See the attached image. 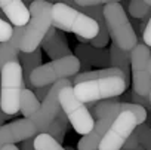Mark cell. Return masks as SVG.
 <instances>
[{
  "instance_id": "6da1fadb",
  "label": "cell",
  "mask_w": 151,
  "mask_h": 150,
  "mask_svg": "<svg viewBox=\"0 0 151 150\" xmlns=\"http://www.w3.org/2000/svg\"><path fill=\"white\" fill-rule=\"evenodd\" d=\"M52 27L56 30L74 33L77 34V37H82L89 43L98 36L99 31L96 21L64 2H56L52 5Z\"/></svg>"
},
{
  "instance_id": "7a4b0ae2",
  "label": "cell",
  "mask_w": 151,
  "mask_h": 150,
  "mask_svg": "<svg viewBox=\"0 0 151 150\" xmlns=\"http://www.w3.org/2000/svg\"><path fill=\"white\" fill-rule=\"evenodd\" d=\"M30 21L24 27V36L19 45L21 52L30 54L40 48L45 36L52 27V3L34 0L30 5Z\"/></svg>"
},
{
  "instance_id": "3957f363",
  "label": "cell",
  "mask_w": 151,
  "mask_h": 150,
  "mask_svg": "<svg viewBox=\"0 0 151 150\" xmlns=\"http://www.w3.org/2000/svg\"><path fill=\"white\" fill-rule=\"evenodd\" d=\"M104 21L108 30V36L117 48L130 52L138 45L135 28L130 24L120 2L113 0L104 5Z\"/></svg>"
},
{
  "instance_id": "277c9868",
  "label": "cell",
  "mask_w": 151,
  "mask_h": 150,
  "mask_svg": "<svg viewBox=\"0 0 151 150\" xmlns=\"http://www.w3.org/2000/svg\"><path fill=\"white\" fill-rule=\"evenodd\" d=\"M24 76L19 61H12L0 68V107L6 116L19 112Z\"/></svg>"
},
{
  "instance_id": "5b68a950",
  "label": "cell",
  "mask_w": 151,
  "mask_h": 150,
  "mask_svg": "<svg viewBox=\"0 0 151 150\" xmlns=\"http://www.w3.org/2000/svg\"><path fill=\"white\" fill-rule=\"evenodd\" d=\"M122 112H123V103H119L117 98L96 103L92 112V116L96 117L95 126L89 135L80 138V141L77 143V149L79 150H98L99 141L102 140V137L111 126V123L116 120V117Z\"/></svg>"
},
{
  "instance_id": "8992f818",
  "label": "cell",
  "mask_w": 151,
  "mask_h": 150,
  "mask_svg": "<svg viewBox=\"0 0 151 150\" xmlns=\"http://www.w3.org/2000/svg\"><path fill=\"white\" fill-rule=\"evenodd\" d=\"M73 89L77 100H80L83 104H91L111 100L124 94L127 89V83L120 76H111L77 83L76 86H73Z\"/></svg>"
},
{
  "instance_id": "52a82bcc",
  "label": "cell",
  "mask_w": 151,
  "mask_h": 150,
  "mask_svg": "<svg viewBox=\"0 0 151 150\" xmlns=\"http://www.w3.org/2000/svg\"><path fill=\"white\" fill-rule=\"evenodd\" d=\"M80 59L76 55H70L61 59H55L46 64H42L37 70H34L30 76V82L33 88L50 86L59 80L70 79L80 71Z\"/></svg>"
},
{
  "instance_id": "ba28073f",
  "label": "cell",
  "mask_w": 151,
  "mask_h": 150,
  "mask_svg": "<svg viewBox=\"0 0 151 150\" xmlns=\"http://www.w3.org/2000/svg\"><path fill=\"white\" fill-rule=\"evenodd\" d=\"M59 106L61 110L65 113L68 123H71V126L77 134L86 137L92 132L95 126V119L89 112L88 106L76 98L73 86L64 88L59 92Z\"/></svg>"
},
{
  "instance_id": "9c48e42d",
  "label": "cell",
  "mask_w": 151,
  "mask_h": 150,
  "mask_svg": "<svg viewBox=\"0 0 151 150\" xmlns=\"http://www.w3.org/2000/svg\"><path fill=\"white\" fill-rule=\"evenodd\" d=\"M151 52L144 43H138L130 51V80L132 92L141 97H150L151 94V74L148 73V61Z\"/></svg>"
},
{
  "instance_id": "30bf717a",
  "label": "cell",
  "mask_w": 151,
  "mask_h": 150,
  "mask_svg": "<svg viewBox=\"0 0 151 150\" xmlns=\"http://www.w3.org/2000/svg\"><path fill=\"white\" fill-rule=\"evenodd\" d=\"M138 126L136 117L132 112H122L116 120L111 123L102 140L99 141L98 150H122L127 138L133 134L135 128Z\"/></svg>"
},
{
  "instance_id": "8fae6325",
  "label": "cell",
  "mask_w": 151,
  "mask_h": 150,
  "mask_svg": "<svg viewBox=\"0 0 151 150\" xmlns=\"http://www.w3.org/2000/svg\"><path fill=\"white\" fill-rule=\"evenodd\" d=\"M68 86H71V80L70 79H64V80H59V82H56V83L52 85L49 94L46 95V98L40 104V110L30 120L36 126L37 135L47 132L50 123L55 120V117L58 116V113L61 110V106H59V92L64 88H68Z\"/></svg>"
},
{
  "instance_id": "7c38bea8",
  "label": "cell",
  "mask_w": 151,
  "mask_h": 150,
  "mask_svg": "<svg viewBox=\"0 0 151 150\" xmlns=\"http://www.w3.org/2000/svg\"><path fill=\"white\" fill-rule=\"evenodd\" d=\"M36 137H37L36 126L24 117L0 126V147L8 144H15L19 141L22 143L25 140L36 138Z\"/></svg>"
},
{
  "instance_id": "4fadbf2b",
  "label": "cell",
  "mask_w": 151,
  "mask_h": 150,
  "mask_svg": "<svg viewBox=\"0 0 151 150\" xmlns=\"http://www.w3.org/2000/svg\"><path fill=\"white\" fill-rule=\"evenodd\" d=\"M42 48H43V51H46V54L49 55V58L52 61L73 55L70 51L67 37L61 31H58L55 27L49 28L47 34L45 36V39L42 42Z\"/></svg>"
},
{
  "instance_id": "5bb4252c",
  "label": "cell",
  "mask_w": 151,
  "mask_h": 150,
  "mask_svg": "<svg viewBox=\"0 0 151 150\" xmlns=\"http://www.w3.org/2000/svg\"><path fill=\"white\" fill-rule=\"evenodd\" d=\"M0 9L15 27H25L31 17L30 9L21 0H0Z\"/></svg>"
},
{
  "instance_id": "9a60e30c",
  "label": "cell",
  "mask_w": 151,
  "mask_h": 150,
  "mask_svg": "<svg viewBox=\"0 0 151 150\" xmlns=\"http://www.w3.org/2000/svg\"><path fill=\"white\" fill-rule=\"evenodd\" d=\"M76 57L82 62L110 68V52L107 49H98L89 43H79L76 46Z\"/></svg>"
},
{
  "instance_id": "2e32d148",
  "label": "cell",
  "mask_w": 151,
  "mask_h": 150,
  "mask_svg": "<svg viewBox=\"0 0 151 150\" xmlns=\"http://www.w3.org/2000/svg\"><path fill=\"white\" fill-rule=\"evenodd\" d=\"M22 36H24V27H14L12 37L5 43H0V68L8 62L19 61V54H21L19 45Z\"/></svg>"
},
{
  "instance_id": "e0dca14e",
  "label": "cell",
  "mask_w": 151,
  "mask_h": 150,
  "mask_svg": "<svg viewBox=\"0 0 151 150\" xmlns=\"http://www.w3.org/2000/svg\"><path fill=\"white\" fill-rule=\"evenodd\" d=\"M108 52H110V67L120 70L124 76L126 83L129 85V80H130V52L122 51L114 43H111V48L108 49Z\"/></svg>"
},
{
  "instance_id": "ac0fdd59",
  "label": "cell",
  "mask_w": 151,
  "mask_h": 150,
  "mask_svg": "<svg viewBox=\"0 0 151 150\" xmlns=\"http://www.w3.org/2000/svg\"><path fill=\"white\" fill-rule=\"evenodd\" d=\"M19 64H21V68H22V76H24V80L28 86L30 91H33V85L30 82V76L34 70H37L40 65H42V51L40 48L36 49L34 52H30V54H25V52H21L19 54Z\"/></svg>"
},
{
  "instance_id": "d6986e66",
  "label": "cell",
  "mask_w": 151,
  "mask_h": 150,
  "mask_svg": "<svg viewBox=\"0 0 151 150\" xmlns=\"http://www.w3.org/2000/svg\"><path fill=\"white\" fill-rule=\"evenodd\" d=\"M40 101L36 98L34 92L30 91L28 88H24L22 89V94H21V104H19V112L24 114V119L27 120H31L37 112L40 110Z\"/></svg>"
},
{
  "instance_id": "ffe728a7",
  "label": "cell",
  "mask_w": 151,
  "mask_h": 150,
  "mask_svg": "<svg viewBox=\"0 0 151 150\" xmlns=\"http://www.w3.org/2000/svg\"><path fill=\"white\" fill-rule=\"evenodd\" d=\"M67 125H68V119H67L65 113L62 110H59L58 116L50 123V126H49V129H47L46 134H49L55 141H58L61 144L64 141V137H65V132H67Z\"/></svg>"
},
{
  "instance_id": "44dd1931",
  "label": "cell",
  "mask_w": 151,
  "mask_h": 150,
  "mask_svg": "<svg viewBox=\"0 0 151 150\" xmlns=\"http://www.w3.org/2000/svg\"><path fill=\"white\" fill-rule=\"evenodd\" d=\"M129 15L133 20H148L151 15V6L148 5V0H132L127 6Z\"/></svg>"
},
{
  "instance_id": "7402d4cb",
  "label": "cell",
  "mask_w": 151,
  "mask_h": 150,
  "mask_svg": "<svg viewBox=\"0 0 151 150\" xmlns=\"http://www.w3.org/2000/svg\"><path fill=\"white\" fill-rule=\"evenodd\" d=\"M34 149L36 150H67L58 141H55L49 134H39L34 138Z\"/></svg>"
},
{
  "instance_id": "603a6c76",
  "label": "cell",
  "mask_w": 151,
  "mask_h": 150,
  "mask_svg": "<svg viewBox=\"0 0 151 150\" xmlns=\"http://www.w3.org/2000/svg\"><path fill=\"white\" fill-rule=\"evenodd\" d=\"M96 24H98V27H99L98 36H96L95 39H92L89 45H92L93 48H98V49H104V48L108 45V40H110V36H108V30H107L104 17L99 18V20L96 21Z\"/></svg>"
},
{
  "instance_id": "cb8c5ba5",
  "label": "cell",
  "mask_w": 151,
  "mask_h": 150,
  "mask_svg": "<svg viewBox=\"0 0 151 150\" xmlns=\"http://www.w3.org/2000/svg\"><path fill=\"white\" fill-rule=\"evenodd\" d=\"M133 134L136 135L139 144L144 147V150H151V126H148L147 123L138 125L133 131Z\"/></svg>"
},
{
  "instance_id": "d4e9b609",
  "label": "cell",
  "mask_w": 151,
  "mask_h": 150,
  "mask_svg": "<svg viewBox=\"0 0 151 150\" xmlns=\"http://www.w3.org/2000/svg\"><path fill=\"white\" fill-rule=\"evenodd\" d=\"M12 33H14V27L11 25V22L0 18V43L8 42L12 37Z\"/></svg>"
},
{
  "instance_id": "484cf974",
  "label": "cell",
  "mask_w": 151,
  "mask_h": 150,
  "mask_svg": "<svg viewBox=\"0 0 151 150\" xmlns=\"http://www.w3.org/2000/svg\"><path fill=\"white\" fill-rule=\"evenodd\" d=\"M129 98H130V101H127V103L138 104V106L144 107L145 110H147L148 107H151V106H150V97H141V95H138V94H135V92H130Z\"/></svg>"
},
{
  "instance_id": "4316f807",
  "label": "cell",
  "mask_w": 151,
  "mask_h": 150,
  "mask_svg": "<svg viewBox=\"0 0 151 150\" xmlns=\"http://www.w3.org/2000/svg\"><path fill=\"white\" fill-rule=\"evenodd\" d=\"M107 2L105 0H76L73 5L79 6V8H92V6H104Z\"/></svg>"
},
{
  "instance_id": "83f0119b",
  "label": "cell",
  "mask_w": 151,
  "mask_h": 150,
  "mask_svg": "<svg viewBox=\"0 0 151 150\" xmlns=\"http://www.w3.org/2000/svg\"><path fill=\"white\" fill-rule=\"evenodd\" d=\"M142 40H144V45L151 48V15L147 21V25L144 28V33H142Z\"/></svg>"
},
{
  "instance_id": "f1b7e54d",
  "label": "cell",
  "mask_w": 151,
  "mask_h": 150,
  "mask_svg": "<svg viewBox=\"0 0 151 150\" xmlns=\"http://www.w3.org/2000/svg\"><path fill=\"white\" fill-rule=\"evenodd\" d=\"M50 88H52V85L50 86H42V88H36L33 92H34V95H36V98L42 103L45 98H46V95L49 94V91H50Z\"/></svg>"
},
{
  "instance_id": "f546056e",
  "label": "cell",
  "mask_w": 151,
  "mask_h": 150,
  "mask_svg": "<svg viewBox=\"0 0 151 150\" xmlns=\"http://www.w3.org/2000/svg\"><path fill=\"white\" fill-rule=\"evenodd\" d=\"M139 146H141V144H139V141H138L136 135H135V134H132V135L127 138V141L124 143L123 149H124V150H132V149H136V147H139Z\"/></svg>"
},
{
  "instance_id": "4dcf8cb0",
  "label": "cell",
  "mask_w": 151,
  "mask_h": 150,
  "mask_svg": "<svg viewBox=\"0 0 151 150\" xmlns=\"http://www.w3.org/2000/svg\"><path fill=\"white\" fill-rule=\"evenodd\" d=\"M19 150H36V149H34V138H30V140L22 141Z\"/></svg>"
},
{
  "instance_id": "1f68e13d",
  "label": "cell",
  "mask_w": 151,
  "mask_h": 150,
  "mask_svg": "<svg viewBox=\"0 0 151 150\" xmlns=\"http://www.w3.org/2000/svg\"><path fill=\"white\" fill-rule=\"evenodd\" d=\"M2 150H19V149L17 146H14V144H8V146H3Z\"/></svg>"
},
{
  "instance_id": "d6a6232c",
  "label": "cell",
  "mask_w": 151,
  "mask_h": 150,
  "mask_svg": "<svg viewBox=\"0 0 151 150\" xmlns=\"http://www.w3.org/2000/svg\"><path fill=\"white\" fill-rule=\"evenodd\" d=\"M8 117H11V116H6V114L2 112V107H0V126H2V122H3L5 119H8Z\"/></svg>"
},
{
  "instance_id": "836d02e7",
  "label": "cell",
  "mask_w": 151,
  "mask_h": 150,
  "mask_svg": "<svg viewBox=\"0 0 151 150\" xmlns=\"http://www.w3.org/2000/svg\"><path fill=\"white\" fill-rule=\"evenodd\" d=\"M122 150H124V149H122ZM132 150H144V147H142V146H139V147H136V149H132Z\"/></svg>"
},
{
  "instance_id": "e575fe53",
  "label": "cell",
  "mask_w": 151,
  "mask_h": 150,
  "mask_svg": "<svg viewBox=\"0 0 151 150\" xmlns=\"http://www.w3.org/2000/svg\"><path fill=\"white\" fill-rule=\"evenodd\" d=\"M3 17H5V14L2 12V9H0V18H2V20H3Z\"/></svg>"
},
{
  "instance_id": "d590c367",
  "label": "cell",
  "mask_w": 151,
  "mask_h": 150,
  "mask_svg": "<svg viewBox=\"0 0 151 150\" xmlns=\"http://www.w3.org/2000/svg\"><path fill=\"white\" fill-rule=\"evenodd\" d=\"M150 106H151V94H150Z\"/></svg>"
},
{
  "instance_id": "8d00e7d4",
  "label": "cell",
  "mask_w": 151,
  "mask_h": 150,
  "mask_svg": "<svg viewBox=\"0 0 151 150\" xmlns=\"http://www.w3.org/2000/svg\"><path fill=\"white\" fill-rule=\"evenodd\" d=\"M0 150H2V147H0Z\"/></svg>"
}]
</instances>
